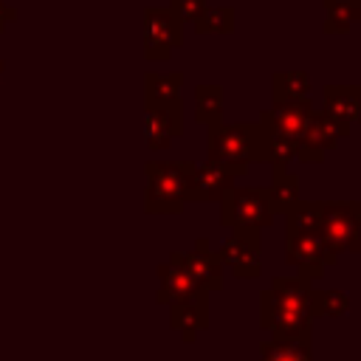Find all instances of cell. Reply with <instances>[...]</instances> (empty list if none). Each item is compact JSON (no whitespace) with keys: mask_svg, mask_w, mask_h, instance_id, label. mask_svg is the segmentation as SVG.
I'll use <instances>...</instances> for the list:
<instances>
[{"mask_svg":"<svg viewBox=\"0 0 361 361\" xmlns=\"http://www.w3.org/2000/svg\"><path fill=\"white\" fill-rule=\"evenodd\" d=\"M296 149H299L296 138L268 133V164L274 166V172H288V164L296 158Z\"/></svg>","mask_w":361,"mask_h":361,"instance_id":"d4e9b609","label":"cell"},{"mask_svg":"<svg viewBox=\"0 0 361 361\" xmlns=\"http://www.w3.org/2000/svg\"><path fill=\"white\" fill-rule=\"evenodd\" d=\"M243 178L240 169H231L226 164H217V161H203V164H195V172H192V200H220L237 180Z\"/></svg>","mask_w":361,"mask_h":361,"instance_id":"30bf717a","label":"cell"},{"mask_svg":"<svg viewBox=\"0 0 361 361\" xmlns=\"http://www.w3.org/2000/svg\"><path fill=\"white\" fill-rule=\"evenodd\" d=\"M350 310V296L344 290H322L319 293V313L322 316H330V319H338Z\"/></svg>","mask_w":361,"mask_h":361,"instance_id":"484cf974","label":"cell"},{"mask_svg":"<svg viewBox=\"0 0 361 361\" xmlns=\"http://www.w3.org/2000/svg\"><path fill=\"white\" fill-rule=\"evenodd\" d=\"M265 189H268L274 214H285L299 200V178H296V172H274V180Z\"/></svg>","mask_w":361,"mask_h":361,"instance_id":"7402d4cb","label":"cell"},{"mask_svg":"<svg viewBox=\"0 0 361 361\" xmlns=\"http://www.w3.org/2000/svg\"><path fill=\"white\" fill-rule=\"evenodd\" d=\"M319 234L327 240V245L341 251H361V200H324Z\"/></svg>","mask_w":361,"mask_h":361,"instance_id":"5b68a950","label":"cell"},{"mask_svg":"<svg viewBox=\"0 0 361 361\" xmlns=\"http://www.w3.org/2000/svg\"><path fill=\"white\" fill-rule=\"evenodd\" d=\"M169 327L178 330L183 341H195L197 333L209 327V302H169Z\"/></svg>","mask_w":361,"mask_h":361,"instance_id":"2e32d148","label":"cell"},{"mask_svg":"<svg viewBox=\"0 0 361 361\" xmlns=\"http://www.w3.org/2000/svg\"><path fill=\"white\" fill-rule=\"evenodd\" d=\"M195 121L206 127L223 121V87L220 85L195 87Z\"/></svg>","mask_w":361,"mask_h":361,"instance_id":"ffe728a7","label":"cell"},{"mask_svg":"<svg viewBox=\"0 0 361 361\" xmlns=\"http://www.w3.org/2000/svg\"><path fill=\"white\" fill-rule=\"evenodd\" d=\"M319 293L299 276H274L259 296V327L274 338H313V319L322 316Z\"/></svg>","mask_w":361,"mask_h":361,"instance_id":"6da1fadb","label":"cell"},{"mask_svg":"<svg viewBox=\"0 0 361 361\" xmlns=\"http://www.w3.org/2000/svg\"><path fill=\"white\" fill-rule=\"evenodd\" d=\"M271 87H274V102H285V99H307L310 96V76L305 71H276L271 76Z\"/></svg>","mask_w":361,"mask_h":361,"instance_id":"44dd1931","label":"cell"},{"mask_svg":"<svg viewBox=\"0 0 361 361\" xmlns=\"http://www.w3.org/2000/svg\"><path fill=\"white\" fill-rule=\"evenodd\" d=\"M172 268L189 274L206 293L212 290H220L223 288V262L217 259L214 251H172L169 259H166Z\"/></svg>","mask_w":361,"mask_h":361,"instance_id":"9c48e42d","label":"cell"},{"mask_svg":"<svg viewBox=\"0 0 361 361\" xmlns=\"http://www.w3.org/2000/svg\"><path fill=\"white\" fill-rule=\"evenodd\" d=\"M220 223L231 228L234 237L245 240L254 248H262V228L274 223V209L265 186H240L234 183L220 200Z\"/></svg>","mask_w":361,"mask_h":361,"instance_id":"3957f363","label":"cell"},{"mask_svg":"<svg viewBox=\"0 0 361 361\" xmlns=\"http://www.w3.org/2000/svg\"><path fill=\"white\" fill-rule=\"evenodd\" d=\"M158 279H161V288H158L155 299L161 305H169V302H209V293L189 274L172 268L169 262L158 265Z\"/></svg>","mask_w":361,"mask_h":361,"instance_id":"4fadbf2b","label":"cell"},{"mask_svg":"<svg viewBox=\"0 0 361 361\" xmlns=\"http://www.w3.org/2000/svg\"><path fill=\"white\" fill-rule=\"evenodd\" d=\"M316 107L310 104V99H285V102H274L268 110L259 113V124L268 133L276 135H288V138H302L307 118Z\"/></svg>","mask_w":361,"mask_h":361,"instance_id":"ba28073f","label":"cell"},{"mask_svg":"<svg viewBox=\"0 0 361 361\" xmlns=\"http://www.w3.org/2000/svg\"><path fill=\"white\" fill-rule=\"evenodd\" d=\"M147 85V102H172L180 99V87H183V73H147L144 76Z\"/></svg>","mask_w":361,"mask_h":361,"instance_id":"603a6c76","label":"cell"},{"mask_svg":"<svg viewBox=\"0 0 361 361\" xmlns=\"http://www.w3.org/2000/svg\"><path fill=\"white\" fill-rule=\"evenodd\" d=\"M192 172L195 161H149L144 209L178 214L183 203L192 200Z\"/></svg>","mask_w":361,"mask_h":361,"instance_id":"277c9868","label":"cell"},{"mask_svg":"<svg viewBox=\"0 0 361 361\" xmlns=\"http://www.w3.org/2000/svg\"><path fill=\"white\" fill-rule=\"evenodd\" d=\"M214 254H217V259H220L223 265L231 268V274H234L237 279H257V276L262 274L259 248L248 245L245 240H240V237H234V234L226 237Z\"/></svg>","mask_w":361,"mask_h":361,"instance_id":"5bb4252c","label":"cell"},{"mask_svg":"<svg viewBox=\"0 0 361 361\" xmlns=\"http://www.w3.org/2000/svg\"><path fill=\"white\" fill-rule=\"evenodd\" d=\"M169 8L180 17V23H195L209 8V3L206 0H169Z\"/></svg>","mask_w":361,"mask_h":361,"instance_id":"4316f807","label":"cell"},{"mask_svg":"<svg viewBox=\"0 0 361 361\" xmlns=\"http://www.w3.org/2000/svg\"><path fill=\"white\" fill-rule=\"evenodd\" d=\"M259 361H313L310 338H268L259 344Z\"/></svg>","mask_w":361,"mask_h":361,"instance_id":"d6986e66","label":"cell"},{"mask_svg":"<svg viewBox=\"0 0 361 361\" xmlns=\"http://www.w3.org/2000/svg\"><path fill=\"white\" fill-rule=\"evenodd\" d=\"M324 6V34H347L355 23H361V0H322Z\"/></svg>","mask_w":361,"mask_h":361,"instance_id":"ac0fdd59","label":"cell"},{"mask_svg":"<svg viewBox=\"0 0 361 361\" xmlns=\"http://www.w3.org/2000/svg\"><path fill=\"white\" fill-rule=\"evenodd\" d=\"M322 212H324V200H296L285 212V237L319 231Z\"/></svg>","mask_w":361,"mask_h":361,"instance_id":"e0dca14e","label":"cell"},{"mask_svg":"<svg viewBox=\"0 0 361 361\" xmlns=\"http://www.w3.org/2000/svg\"><path fill=\"white\" fill-rule=\"evenodd\" d=\"M206 158L231 169L248 172V164H268V130L259 121L209 124L206 127Z\"/></svg>","mask_w":361,"mask_h":361,"instance_id":"7a4b0ae2","label":"cell"},{"mask_svg":"<svg viewBox=\"0 0 361 361\" xmlns=\"http://www.w3.org/2000/svg\"><path fill=\"white\" fill-rule=\"evenodd\" d=\"M285 262L293 265L296 271L299 268H307V265L330 268V265L338 262V254L327 245V240L319 231H310V234L285 237Z\"/></svg>","mask_w":361,"mask_h":361,"instance_id":"8fae6325","label":"cell"},{"mask_svg":"<svg viewBox=\"0 0 361 361\" xmlns=\"http://www.w3.org/2000/svg\"><path fill=\"white\" fill-rule=\"evenodd\" d=\"M183 45V23L180 17L166 6H149L144 8V54L147 59H169L175 48Z\"/></svg>","mask_w":361,"mask_h":361,"instance_id":"8992f818","label":"cell"},{"mask_svg":"<svg viewBox=\"0 0 361 361\" xmlns=\"http://www.w3.org/2000/svg\"><path fill=\"white\" fill-rule=\"evenodd\" d=\"M192 25H195V34H231L234 31V8L231 6L206 8Z\"/></svg>","mask_w":361,"mask_h":361,"instance_id":"cb8c5ba5","label":"cell"},{"mask_svg":"<svg viewBox=\"0 0 361 361\" xmlns=\"http://www.w3.org/2000/svg\"><path fill=\"white\" fill-rule=\"evenodd\" d=\"M350 130H353L350 124L327 116L324 110H313L310 118H307V127H305V133L299 138V144H305V147H310V149H316V152L324 155V152L336 149L338 147V138H347Z\"/></svg>","mask_w":361,"mask_h":361,"instance_id":"7c38bea8","label":"cell"},{"mask_svg":"<svg viewBox=\"0 0 361 361\" xmlns=\"http://www.w3.org/2000/svg\"><path fill=\"white\" fill-rule=\"evenodd\" d=\"M322 110L350 127L358 124L361 121V85H324Z\"/></svg>","mask_w":361,"mask_h":361,"instance_id":"9a60e30c","label":"cell"},{"mask_svg":"<svg viewBox=\"0 0 361 361\" xmlns=\"http://www.w3.org/2000/svg\"><path fill=\"white\" fill-rule=\"evenodd\" d=\"M144 135L149 149H169L178 135H183V99L147 102Z\"/></svg>","mask_w":361,"mask_h":361,"instance_id":"52a82bcc","label":"cell"}]
</instances>
